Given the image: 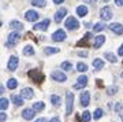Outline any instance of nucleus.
<instances>
[{
	"label": "nucleus",
	"instance_id": "obj_19",
	"mask_svg": "<svg viewBox=\"0 0 123 122\" xmlns=\"http://www.w3.org/2000/svg\"><path fill=\"white\" fill-rule=\"evenodd\" d=\"M10 29H12V30H21V29H23V25L19 21H11L10 22Z\"/></svg>",
	"mask_w": 123,
	"mask_h": 122
},
{
	"label": "nucleus",
	"instance_id": "obj_37",
	"mask_svg": "<svg viewBox=\"0 0 123 122\" xmlns=\"http://www.w3.org/2000/svg\"><path fill=\"white\" fill-rule=\"evenodd\" d=\"M115 111H122V104L120 103H116V106H115Z\"/></svg>",
	"mask_w": 123,
	"mask_h": 122
},
{
	"label": "nucleus",
	"instance_id": "obj_42",
	"mask_svg": "<svg viewBox=\"0 0 123 122\" xmlns=\"http://www.w3.org/2000/svg\"><path fill=\"white\" fill-rule=\"evenodd\" d=\"M79 56H82V58H86L88 56V52H78Z\"/></svg>",
	"mask_w": 123,
	"mask_h": 122
},
{
	"label": "nucleus",
	"instance_id": "obj_47",
	"mask_svg": "<svg viewBox=\"0 0 123 122\" xmlns=\"http://www.w3.org/2000/svg\"><path fill=\"white\" fill-rule=\"evenodd\" d=\"M120 77H122V78H123V71H122V73H120Z\"/></svg>",
	"mask_w": 123,
	"mask_h": 122
},
{
	"label": "nucleus",
	"instance_id": "obj_36",
	"mask_svg": "<svg viewBox=\"0 0 123 122\" xmlns=\"http://www.w3.org/2000/svg\"><path fill=\"white\" fill-rule=\"evenodd\" d=\"M77 45H78V47H81V45H85V47H89V43H88V40H82V41H79L78 44H77Z\"/></svg>",
	"mask_w": 123,
	"mask_h": 122
},
{
	"label": "nucleus",
	"instance_id": "obj_18",
	"mask_svg": "<svg viewBox=\"0 0 123 122\" xmlns=\"http://www.w3.org/2000/svg\"><path fill=\"white\" fill-rule=\"evenodd\" d=\"M104 43H105V37L100 34V36H97L96 39H94V44H93V47H94V48H100Z\"/></svg>",
	"mask_w": 123,
	"mask_h": 122
},
{
	"label": "nucleus",
	"instance_id": "obj_10",
	"mask_svg": "<svg viewBox=\"0 0 123 122\" xmlns=\"http://www.w3.org/2000/svg\"><path fill=\"white\" fill-rule=\"evenodd\" d=\"M25 18H26V21H29V22H36L40 18V15H38L37 11H34V10H29V11H26V14H25Z\"/></svg>",
	"mask_w": 123,
	"mask_h": 122
},
{
	"label": "nucleus",
	"instance_id": "obj_35",
	"mask_svg": "<svg viewBox=\"0 0 123 122\" xmlns=\"http://www.w3.org/2000/svg\"><path fill=\"white\" fill-rule=\"evenodd\" d=\"M81 118H82V121H84V122H89V121H90V113H89L88 110H85Z\"/></svg>",
	"mask_w": 123,
	"mask_h": 122
},
{
	"label": "nucleus",
	"instance_id": "obj_33",
	"mask_svg": "<svg viewBox=\"0 0 123 122\" xmlns=\"http://www.w3.org/2000/svg\"><path fill=\"white\" fill-rule=\"evenodd\" d=\"M103 114H104V111L101 108H96L94 110V114H93V118H94V119H100V118L103 117Z\"/></svg>",
	"mask_w": 123,
	"mask_h": 122
},
{
	"label": "nucleus",
	"instance_id": "obj_12",
	"mask_svg": "<svg viewBox=\"0 0 123 122\" xmlns=\"http://www.w3.org/2000/svg\"><path fill=\"white\" fill-rule=\"evenodd\" d=\"M49 23H51V21H49V19H44V21H43V22H40V23H36L33 29H34V30H41V32H45L47 29H48Z\"/></svg>",
	"mask_w": 123,
	"mask_h": 122
},
{
	"label": "nucleus",
	"instance_id": "obj_31",
	"mask_svg": "<svg viewBox=\"0 0 123 122\" xmlns=\"http://www.w3.org/2000/svg\"><path fill=\"white\" fill-rule=\"evenodd\" d=\"M116 92H118V87H116V85H111V87L107 88V95L114 96Z\"/></svg>",
	"mask_w": 123,
	"mask_h": 122
},
{
	"label": "nucleus",
	"instance_id": "obj_41",
	"mask_svg": "<svg viewBox=\"0 0 123 122\" xmlns=\"http://www.w3.org/2000/svg\"><path fill=\"white\" fill-rule=\"evenodd\" d=\"M115 4L116 6H123V0H115Z\"/></svg>",
	"mask_w": 123,
	"mask_h": 122
},
{
	"label": "nucleus",
	"instance_id": "obj_44",
	"mask_svg": "<svg viewBox=\"0 0 123 122\" xmlns=\"http://www.w3.org/2000/svg\"><path fill=\"white\" fill-rule=\"evenodd\" d=\"M90 37H92V33H90V32H89V33H86V34L84 36V39H90Z\"/></svg>",
	"mask_w": 123,
	"mask_h": 122
},
{
	"label": "nucleus",
	"instance_id": "obj_22",
	"mask_svg": "<svg viewBox=\"0 0 123 122\" xmlns=\"http://www.w3.org/2000/svg\"><path fill=\"white\" fill-rule=\"evenodd\" d=\"M22 54L25 56H31V55H34V48L31 47V45H26V47L23 48Z\"/></svg>",
	"mask_w": 123,
	"mask_h": 122
},
{
	"label": "nucleus",
	"instance_id": "obj_20",
	"mask_svg": "<svg viewBox=\"0 0 123 122\" xmlns=\"http://www.w3.org/2000/svg\"><path fill=\"white\" fill-rule=\"evenodd\" d=\"M93 67H94V70H101L103 69V67H104V62H103V59L96 58V59L93 61Z\"/></svg>",
	"mask_w": 123,
	"mask_h": 122
},
{
	"label": "nucleus",
	"instance_id": "obj_9",
	"mask_svg": "<svg viewBox=\"0 0 123 122\" xmlns=\"http://www.w3.org/2000/svg\"><path fill=\"white\" fill-rule=\"evenodd\" d=\"M88 85V77L86 75H79L77 84L74 85V89H82Z\"/></svg>",
	"mask_w": 123,
	"mask_h": 122
},
{
	"label": "nucleus",
	"instance_id": "obj_26",
	"mask_svg": "<svg viewBox=\"0 0 123 122\" xmlns=\"http://www.w3.org/2000/svg\"><path fill=\"white\" fill-rule=\"evenodd\" d=\"M8 104H10L8 99H6V97H1V99H0V108L3 110V111L8 108Z\"/></svg>",
	"mask_w": 123,
	"mask_h": 122
},
{
	"label": "nucleus",
	"instance_id": "obj_16",
	"mask_svg": "<svg viewBox=\"0 0 123 122\" xmlns=\"http://www.w3.org/2000/svg\"><path fill=\"white\" fill-rule=\"evenodd\" d=\"M66 14H67V10L66 8H60L56 14H55V15H53L55 22H62V19L64 18V15H66Z\"/></svg>",
	"mask_w": 123,
	"mask_h": 122
},
{
	"label": "nucleus",
	"instance_id": "obj_2",
	"mask_svg": "<svg viewBox=\"0 0 123 122\" xmlns=\"http://www.w3.org/2000/svg\"><path fill=\"white\" fill-rule=\"evenodd\" d=\"M74 108V95L71 92L66 93V115H70Z\"/></svg>",
	"mask_w": 123,
	"mask_h": 122
},
{
	"label": "nucleus",
	"instance_id": "obj_17",
	"mask_svg": "<svg viewBox=\"0 0 123 122\" xmlns=\"http://www.w3.org/2000/svg\"><path fill=\"white\" fill-rule=\"evenodd\" d=\"M21 95H22L25 99H31V97L34 96V92H33V89H30V88H23L22 91H21Z\"/></svg>",
	"mask_w": 123,
	"mask_h": 122
},
{
	"label": "nucleus",
	"instance_id": "obj_27",
	"mask_svg": "<svg viewBox=\"0 0 123 122\" xmlns=\"http://www.w3.org/2000/svg\"><path fill=\"white\" fill-rule=\"evenodd\" d=\"M104 58H105L107 61H110L111 63H115V62L118 61V59H116V56H115L112 52H105V54H104Z\"/></svg>",
	"mask_w": 123,
	"mask_h": 122
},
{
	"label": "nucleus",
	"instance_id": "obj_25",
	"mask_svg": "<svg viewBox=\"0 0 123 122\" xmlns=\"http://www.w3.org/2000/svg\"><path fill=\"white\" fill-rule=\"evenodd\" d=\"M17 87H18V81L15 78H10L8 81H7V88H8V89H15Z\"/></svg>",
	"mask_w": 123,
	"mask_h": 122
},
{
	"label": "nucleus",
	"instance_id": "obj_14",
	"mask_svg": "<svg viewBox=\"0 0 123 122\" xmlns=\"http://www.w3.org/2000/svg\"><path fill=\"white\" fill-rule=\"evenodd\" d=\"M34 113H36L34 108H25L22 111V117L25 118L26 121H30V119L34 118Z\"/></svg>",
	"mask_w": 123,
	"mask_h": 122
},
{
	"label": "nucleus",
	"instance_id": "obj_32",
	"mask_svg": "<svg viewBox=\"0 0 123 122\" xmlns=\"http://www.w3.org/2000/svg\"><path fill=\"white\" fill-rule=\"evenodd\" d=\"M77 70L81 71V73H85V71L88 70V66L85 65V63H82V62H78V65H77Z\"/></svg>",
	"mask_w": 123,
	"mask_h": 122
},
{
	"label": "nucleus",
	"instance_id": "obj_1",
	"mask_svg": "<svg viewBox=\"0 0 123 122\" xmlns=\"http://www.w3.org/2000/svg\"><path fill=\"white\" fill-rule=\"evenodd\" d=\"M29 77H30V80L34 84H37V85H40L41 82H44V78H45L44 74L37 69H31L30 71H29Z\"/></svg>",
	"mask_w": 123,
	"mask_h": 122
},
{
	"label": "nucleus",
	"instance_id": "obj_30",
	"mask_svg": "<svg viewBox=\"0 0 123 122\" xmlns=\"http://www.w3.org/2000/svg\"><path fill=\"white\" fill-rule=\"evenodd\" d=\"M31 4L34 6V7H45L47 1L45 0H31Z\"/></svg>",
	"mask_w": 123,
	"mask_h": 122
},
{
	"label": "nucleus",
	"instance_id": "obj_28",
	"mask_svg": "<svg viewBox=\"0 0 123 122\" xmlns=\"http://www.w3.org/2000/svg\"><path fill=\"white\" fill-rule=\"evenodd\" d=\"M93 29H94V32H101V30H104V29H107V25L104 22H98V23H96L93 26Z\"/></svg>",
	"mask_w": 123,
	"mask_h": 122
},
{
	"label": "nucleus",
	"instance_id": "obj_7",
	"mask_svg": "<svg viewBox=\"0 0 123 122\" xmlns=\"http://www.w3.org/2000/svg\"><path fill=\"white\" fill-rule=\"evenodd\" d=\"M100 18L103 21H110L112 18V11H111L110 7H103L100 10Z\"/></svg>",
	"mask_w": 123,
	"mask_h": 122
},
{
	"label": "nucleus",
	"instance_id": "obj_4",
	"mask_svg": "<svg viewBox=\"0 0 123 122\" xmlns=\"http://www.w3.org/2000/svg\"><path fill=\"white\" fill-rule=\"evenodd\" d=\"M64 26H66V29H70V30H77V29L79 27V22L77 21V18L70 17V18H67L66 19Z\"/></svg>",
	"mask_w": 123,
	"mask_h": 122
},
{
	"label": "nucleus",
	"instance_id": "obj_38",
	"mask_svg": "<svg viewBox=\"0 0 123 122\" xmlns=\"http://www.w3.org/2000/svg\"><path fill=\"white\" fill-rule=\"evenodd\" d=\"M6 119H7V115H6V113H1V114H0V121L4 122Z\"/></svg>",
	"mask_w": 123,
	"mask_h": 122
},
{
	"label": "nucleus",
	"instance_id": "obj_43",
	"mask_svg": "<svg viewBox=\"0 0 123 122\" xmlns=\"http://www.w3.org/2000/svg\"><path fill=\"white\" fill-rule=\"evenodd\" d=\"M84 1H85V3H90V4H94L97 0H84Z\"/></svg>",
	"mask_w": 123,
	"mask_h": 122
},
{
	"label": "nucleus",
	"instance_id": "obj_3",
	"mask_svg": "<svg viewBox=\"0 0 123 122\" xmlns=\"http://www.w3.org/2000/svg\"><path fill=\"white\" fill-rule=\"evenodd\" d=\"M19 39H21V34H19L17 30H14L12 33H10L8 34V39H7V43H6V47H8V48L14 47V45L19 41Z\"/></svg>",
	"mask_w": 123,
	"mask_h": 122
},
{
	"label": "nucleus",
	"instance_id": "obj_6",
	"mask_svg": "<svg viewBox=\"0 0 123 122\" xmlns=\"http://www.w3.org/2000/svg\"><path fill=\"white\" fill-rule=\"evenodd\" d=\"M51 78L53 80V81H57V82H64L67 80V75L63 73V71H52L51 73Z\"/></svg>",
	"mask_w": 123,
	"mask_h": 122
},
{
	"label": "nucleus",
	"instance_id": "obj_11",
	"mask_svg": "<svg viewBox=\"0 0 123 122\" xmlns=\"http://www.w3.org/2000/svg\"><path fill=\"white\" fill-rule=\"evenodd\" d=\"M18 67V58L17 56H10L8 59V63H7V69L10 70V71H15Z\"/></svg>",
	"mask_w": 123,
	"mask_h": 122
},
{
	"label": "nucleus",
	"instance_id": "obj_46",
	"mask_svg": "<svg viewBox=\"0 0 123 122\" xmlns=\"http://www.w3.org/2000/svg\"><path fill=\"white\" fill-rule=\"evenodd\" d=\"M36 122H47V119H45V118H38Z\"/></svg>",
	"mask_w": 123,
	"mask_h": 122
},
{
	"label": "nucleus",
	"instance_id": "obj_23",
	"mask_svg": "<svg viewBox=\"0 0 123 122\" xmlns=\"http://www.w3.org/2000/svg\"><path fill=\"white\" fill-rule=\"evenodd\" d=\"M77 14H78V17H85V15L88 14V7H85V6H78V7H77Z\"/></svg>",
	"mask_w": 123,
	"mask_h": 122
},
{
	"label": "nucleus",
	"instance_id": "obj_8",
	"mask_svg": "<svg viewBox=\"0 0 123 122\" xmlns=\"http://www.w3.org/2000/svg\"><path fill=\"white\" fill-rule=\"evenodd\" d=\"M110 30L112 32V33H115V34H123V25L122 23H118V22H115V23H111L110 26Z\"/></svg>",
	"mask_w": 123,
	"mask_h": 122
},
{
	"label": "nucleus",
	"instance_id": "obj_34",
	"mask_svg": "<svg viewBox=\"0 0 123 122\" xmlns=\"http://www.w3.org/2000/svg\"><path fill=\"white\" fill-rule=\"evenodd\" d=\"M60 67H62L63 70H64V71H68V70L73 69V65H71L70 62H63V63L60 65Z\"/></svg>",
	"mask_w": 123,
	"mask_h": 122
},
{
	"label": "nucleus",
	"instance_id": "obj_40",
	"mask_svg": "<svg viewBox=\"0 0 123 122\" xmlns=\"http://www.w3.org/2000/svg\"><path fill=\"white\" fill-rule=\"evenodd\" d=\"M49 122H60V119H59V117H53Z\"/></svg>",
	"mask_w": 123,
	"mask_h": 122
},
{
	"label": "nucleus",
	"instance_id": "obj_29",
	"mask_svg": "<svg viewBox=\"0 0 123 122\" xmlns=\"http://www.w3.org/2000/svg\"><path fill=\"white\" fill-rule=\"evenodd\" d=\"M33 108H34L36 111H43V110L45 108L44 102H36L34 104H33Z\"/></svg>",
	"mask_w": 123,
	"mask_h": 122
},
{
	"label": "nucleus",
	"instance_id": "obj_21",
	"mask_svg": "<svg viewBox=\"0 0 123 122\" xmlns=\"http://www.w3.org/2000/svg\"><path fill=\"white\" fill-rule=\"evenodd\" d=\"M51 103H52V106H55V107H59L62 103V99L59 95H51Z\"/></svg>",
	"mask_w": 123,
	"mask_h": 122
},
{
	"label": "nucleus",
	"instance_id": "obj_15",
	"mask_svg": "<svg viewBox=\"0 0 123 122\" xmlns=\"http://www.w3.org/2000/svg\"><path fill=\"white\" fill-rule=\"evenodd\" d=\"M11 100L15 106H23V102H25V97L22 95H12L11 96Z\"/></svg>",
	"mask_w": 123,
	"mask_h": 122
},
{
	"label": "nucleus",
	"instance_id": "obj_45",
	"mask_svg": "<svg viewBox=\"0 0 123 122\" xmlns=\"http://www.w3.org/2000/svg\"><path fill=\"white\" fill-rule=\"evenodd\" d=\"M63 1H64V0H53V3H55V4H62Z\"/></svg>",
	"mask_w": 123,
	"mask_h": 122
},
{
	"label": "nucleus",
	"instance_id": "obj_5",
	"mask_svg": "<svg viewBox=\"0 0 123 122\" xmlns=\"http://www.w3.org/2000/svg\"><path fill=\"white\" fill-rule=\"evenodd\" d=\"M66 39H67V34H66V32L63 30V29H57L55 33H52V40L53 41H56V43L64 41Z\"/></svg>",
	"mask_w": 123,
	"mask_h": 122
},
{
	"label": "nucleus",
	"instance_id": "obj_48",
	"mask_svg": "<svg viewBox=\"0 0 123 122\" xmlns=\"http://www.w3.org/2000/svg\"><path fill=\"white\" fill-rule=\"evenodd\" d=\"M120 118H122V121H123V114H122V115H120Z\"/></svg>",
	"mask_w": 123,
	"mask_h": 122
},
{
	"label": "nucleus",
	"instance_id": "obj_13",
	"mask_svg": "<svg viewBox=\"0 0 123 122\" xmlns=\"http://www.w3.org/2000/svg\"><path fill=\"white\" fill-rule=\"evenodd\" d=\"M81 106L82 107H86V106H89V103H90V93H89L88 91H85L81 93Z\"/></svg>",
	"mask_w": 123,
	"mask_h": 122
},
{
	"label": "nucleus",
	"instance_id": "obj_24",
	"mask_svg": "<svg viewBox=\"0 0 123 122\" xmlns=\"http://www.w3.org/2000/svg\"><path fill=\"white\" fill-rule=\"evenodd\" d=\"M60 51L59 48H56V47H47L44 49V52H45V55H52V54H57Z\"/></svg>",
	"mask_w": 123,
	"mask_h": 122
},
{
	"label": "nucleus",
	"instance_id": "obj_39",
	"mask_svg": "<svg viewBox=\"0 0 123 122\" xmlns=\"http://www.w3.org/2000/svg\"><path fill=\"white\" fill-rule=\"evenodd\" d=\"M118 55H120V56H123V44L119 47V49H118Z\"/></svg>",
	"mask_w": 123,
	"mask_h": 122
}]
</instances>
